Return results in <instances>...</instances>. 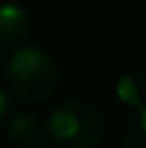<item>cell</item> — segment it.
I'll list each match as a JSON object with an SVG mask.
<instances>
[{
  "label": "cell",
  "mask_w": 146,
  "mask_h": 148,
  "mask_svg": "<svg viewBox=\"0 0 146 148\" xmlns=\"http://www.w3.org/2000/svg\"><path fill=\"white\" fill-rule=\"evenodd\" d=\"M60 71L52 54L39 45L17 47L7 60V82L26 103H41L58 88Z\"/></svg>",
  "instance_id": "1"
},
{
  "label": "cell",
  "mask_w": 146,
  "mask_h": 148,
  "mask_svg": "<svg viewBox=\"0 0 146 148\" xmlns=\"http://www.w3.org/2000/svg\"><path fill=\"white\" fill-rule=\"evenodd\" d=\"M49 142L60 148H95L103 137V116L84 101L58 105L45 120Z\"/></svg>",
  "instance_id": "2"
},
{
  "label": "cell",
  "mask_w": 146,
  "mask_h": 148,
  "mask_svg": "<svg viewBox=\"0 0 146 148\" xmlns=\"http://www.w3.org/2000/svg\"><path fill=\"white\" fill-rule=\"evenodd\" d=\"M116 95L135 114L129 116L123 129V148H146V82L138 73H125L116 82Z\"/></svg>",
  "instance_id": "3"
},
{
  "label": "cell",
  "mask_w": 146,
  "mask_h": 148,
  "mask_svg": "<svg viewBox=\"0 0 146 148\" xmlns=\"http://www.w3.org/2000/svg\"><path fill=\"white\" fill-rule=\"evenodd\" d=\"M7 131L11 135V140L17 142L22 148H45L49 142L45 120H41V116L32 114V112L9 114Z\"/></svg>",
  "instance_id": "4"
},
{
  "label": "cell",
  "mask_w": 146,
  "mask_h": 148,
  "mask_svg": "<svg viewBox=\"0 0 146 148\" xmlns=\"http://www.w3.org/2000/svg\"><path fill=\"white\" fill-rule=\"evenodd\" d=\"M32 28L30 13L22 4L15 2H2L0 4V43L13 45L28 37Z\"/></svg>",
  "instance_id": "5"
},
{
  "label": "cell",
  "mask_w": 146,
  "mask_h": 148,
  "mask_svg": "<svg viewBox=\"0 0 146 148\" xmlns=\"http://www.w3.org/2000/svg\"><path fill=\"white\" fill-rule=\"evenodd\" d=\"M4 118H9V99L4 95V90L0 88V125L4 122Z\"/></svg>",
  "instance_id": "6"
},
{
  "label": "cell",
  "mask_w": 146,
  "mask_h": 148,
  "mask_svg": "<svg viewBox=\"0 0 146 148\" xmlns=\"http://www.w3.org/2000/svg\"><path fill=\"white\" fill-rule=\"evenodd\" d=\"M0 67H2V43H0Z\"/></svg>",
  "instance_id": "7"
}]
</instances>
